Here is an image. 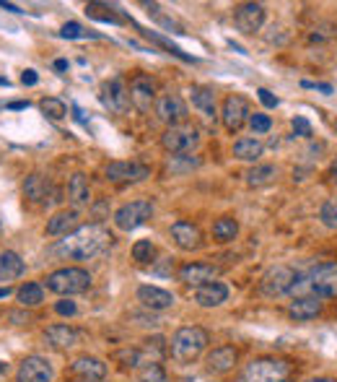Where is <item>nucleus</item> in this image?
<instances>
[{"label":"nucleus","mask_w":337,"mask_h":382,"mask_svg":"<svg viewBox=\"0 0 337 382\" xmlns=\"http://www.w3.org/2000/svg\"><path fill=\"white\" fill-rule=\"evenodd\" d=\"M112 245V234L101 223H86L50 247V255L63 260H91Z\"/></svg>","instance_id":"f257e3e1"},{"label":"nucleus","mask_w":337,"mask_h":382,"mask_svg":"<svg viewBox=\"0 0 337 382\" xmlns=\"http://www.w3.org/2000/svg\"><path fill=\"white\" fill-rule=\"evenodd\" d=\"M301 288H309L311 296H319V299L337 296V263H319L304 278L299 276V281L291 288V294L301 291Z\"/></svg>","instance_id":"f03ea898"},{"label":"nucleus","mask_w":337,"mask_h":382,"mask_svg":"<svg viewBox=\"0 0 337 382\" xmlns=\"http://www.w3.org/2000/svg\"><path fill=\"white\" fill-rule=\"evenodd\" d=\"M237 382H294V367L286 359H254Z\"/></svg>","instance_id":"7ed1b4c3"},{"label":"nucleus","mask_w":337,"mask_h":382,"mask_svg":"<svg viewBox=\"0 0 337 382\" xmlns=\"http://www.w3.org/2000/svg\"><path fill=\"white\" fill-rule=\"evenodd\" d=\"M210 338L205 328H197V325H187L174 333L172 338V356L177 361H195L205 348H208Z\"/></svg>","instance_id":"20e7f679"},{"label":"nucleus","mask_w":337,"mask_h":382,"mask_svg":"<svg viewBox=\"0 0 337 382\" xmlns=\"http://www.w3.org/2000/svg\"><path fill=\"white\" fill-rule=\"evenodd\" d=\"M44 286L50 288L52 294H60V296L83 294L91 286V273L83 271V268L68 266V268H60V271H52L44 278Z\"/></svg>","instance_id":"39448f33"},{"label":"nucleus","mask_w":337,"mask_h":382,"mask_svg":"<svg viewBox=\"0 0 337 382\" xmlns=\"http://www.w3.org/2000/svg\"><path fill=\"white\" fill-rule=\"evenodd\" d=\"M299 281V273H296L291 266H275L270 268L262 278H259V294L267 296V299H278L283 294H291V288Z\"/></svg>","instance_id":"423d86ee"},{"label":"nucleus","mask_w":337,"mask_h":382,"mask_svg":"<svg viewBox=\"0 0 337 382\" xmlns=\"http://www.w3.org/2000/svg\"><path fill=\"white\" fill-rule=\"evenodd\" d=\"M153 216V203L140 198V201H130L115 211V223L117 229L123 231H135L138 226H143L148 218Z\"/></svg>","instance_id":"0eeeda50"},{"label":"nucleus","mask_w":337,"mask_h":382,"mask_svg":"<svg viewBox=\"0 0 337 382\" xmlns=\"http://www.w3.org/2000/svg\"><path fill=\"white\" fill-rule=\"evenodd\" d=\"M200 144V133L192 125H177V128H166L161 136V146L169 154H190Z\"/></svg>","instance_id":"6e6552de"},{"label":"nucleus","mask_w":337,"mask_h":382,"mask_svg":"<svg viewBox=\"0 0 337 382\" xmlns=\"http://www.w3.org/2000/svg\"><path fill=\"white\" fill-rule=\"evenodd\" d=\"M249 101L244 99L242 94H231L223 99V107H221V120L226 125L229 133H239V130L244 128L249 123Z\"/></svg>","instance_id":"1a4fd4ad"},{"label":"nucleus","mask_w":337,"mask_h":382,"mask_svg":"<svg viewBox=\"0 0 337 382\" xmlns=\"http://www.w3.org/2000/svg\"><path fill=\"white\" fill-rule=\"evenodd\" d=\"M223 273L221 266H213V263H187L177 271V278L187 286H208L215 283V278Z\"/></svg>","instance_id":"9d476101"},{"label":"nucleus","mask_w":337,"mask_h":382,"mask_svg":"<svg viewBox=\"0 0 337 382\" xmlns=\"http://www.w3.org/2000/svg\"><path fill=\"white\" fill-rule=\"evenodd\" d=\"M130 104L143 115L156 107V81L151 76H135L130 81Z\"/></svg>","instance_id":"9b49d317"},{"label":"nucleus","mask_w":337,"mask_h":382,"mask_svg":"<svg viewBox=\"0 0 337 382\" xmlns=\"http://www.w3.org/2000/svg\"><path fill=\"white\" fill-rule=\"evenodd\" d=\"M156 117L161 123H166L169 128H177V125H185L190 112H187V104L182 96L177 94H164L156 99Z\"/></svg>","instance_id":"f8f14e48"},{"label":"nucleus","mask_w":337,"mask_h":382,"mask_svg":"<svg viewBox=\"0 0 337 382\" xmlns=\"http://www.w3.org/2000/svg\"><path fill=\"white\" fill-rule=\"evenodd\" d=\"M104 177L109 182H117V185H125V182H140L145 177H151V169L140 161H112L104 169Z\"/></svg>","instance_id":"ddd939ff"},{"label":"nucleus","mask_w":337,"mask_h":382,"mask_svg":"<svg viewBox=\"0 0 337 382\" xmlns=\"http://www.w3.org/2000/svg\"><path fill=\"white\" fill-rule=\"evenodd\" d=\"M52 377L55 369L44 356H26L16 372V382H52Z\"/></svg>","instance_id":"4468645a"},{"label":"nucleus","mask_w":337,"mask_h":382,"mask_svg":"<svg viewBox=\"0 0 337 382\" xmlns=\"http://www.w3.org/2000/svg\"><path fill=\"white\" fill-rule=\"evenodd\" d=\"M234 24H237L239 31L254 34L265 24V6H259V3H239L234 8Z\"/></svg>","instance_id":"2eb2a0df"},{"label":"nucleus","mask_w":337,"mask_h":382,"mask_svg":"<svg viewBox=\"0 0 337 382\" xmlns=\"http://www.w3.org/2000/svg\"><path fill=\"white\" fill-rule=\"evenodd\" d=\"M101 104L109 109V112H125L130 104V89L125 86V79H112L101 86Z\"/></svg>","instance_id":"dca6fc26"},{"label":"nucleus","mask_w":337,"mask_h":382,"mask_svg":"<svg viewBox=\"0 0 337 382\" xmlns=\"http://www.w3.org/2000/svg\"><path fill=\"white\" fill-rule=\"evenodd\" d=\"M172 239L174 245L185 250V253H192V250H200L205 245V239H202V231L197 223L192 221H177L172 223Z\"/></svg>","instance_id":"f3484780"},{"label":"nucleus","mask_w":337,"mask_h":382,"mask_svg":"<svg viewBox=\"0 0 337 382\" xmlns=\"http://www.w3.org/2000/svg\"><path fill=\"white\" fill-rule=\"evenodd\" d=\"M135 296H138V302L143 304L145 310H153V312L169 310V307L177 302L172 291H166V288H161V286H151V283H145V286H138Z\"/></svg>","instance_id":"a211bd4d"},{"label":"nucleus","mask_w":337,"mask_h":382,"mask_svg":"<svg viewBox=\"0 0 337 382\" xmlns=\"http://www.w3.org/2000/svg\"><path fill=\"white\" fill-rule=\"evenodd\" d=\"M73 380H107V364L96 356H78L71 364V382Z\"/></svg>","instance_id":"6ab92c4d"},{"label":"nucleus","mask_w":337,"mask_h":382,"mask_svg":"<svg viewBox=\"0 0 337 382\" xmlns=\"http://www.w3.org/2000/svg\"><path fill=\"white\" fill-rule=\"evenodd\" d=\"M44 341L50 343L52 348H60V351H65V348L76 346L81 341V331L78 328H73V325H50L47 331H44Z\"/></svg>","instance_id":"aec40b11"},{"label":"nucleus","mask_w":337,"mask_h":382,"mask_svg":"<svg viewBox=\"0 0 337 382\" xmlns=\"http://www.w3.org/2000/svg\"><path fill=\"white\" fill-rule=\"evenodd\" d=\"M237 359H239V353L234 346H215L213 351L208 353V359H205V367H208V372H213V375H223V372L234 369Z\"/></svg>","instance_id":"412c9836"},{"label":"nucleus","mask_w":337,"mask_h":382,"mask_svg":"<svg viewBox=\"0 0 337 382\" xmlns=\"http://www.w3.org/2000/svg\"><path fill=\"white\" fill-rule=\"evenodd\" d=\"M322 312V299L311 294L296 296L294 302L288 304V315L294 320H314Z\"/></svg>","instance_id":"4be33fe9"},{"label":"nucleus","mask_w":337,"mask_h":382,"mask_svg":"<svg viewBox=\"0 0 337 382\" xmlns=\"http://www.w3.org/2000/svg\"><path fill=\"white\" fill-rule=\"evenodd\" d=\"M50 193H52V185L44 174H29L26 182H24V198L29 203H34V206L50 201Z\"/></svg>","instance_id":"5701e85b"},{"label":"nucleus","mask_w":337,"mask_h":382,"mask_svg":"<svg viewBox=\"0 0 337 382\" xmlns=\"http://www.w3.org/2000/svg\"><path fill=\"white\" fill-rule=\"evenodd\" d=\"M78 229V211H58L55 216L47 221V234L50 237H68Z\"/></svg>","instance_id":"b1692460"},{"label":"nucleus","mask_w":337,"mask_h":382,"mask_svg":"<svg viewBox=\"0 0 337 382\" xmlns=\"http://www.w3.org/2000/svg\"><path fill=\"white\" fill-rule=\"evenodd\" d=\"M226 299H229V286L221 281L195 288V302L200 304V307H221Z\"/></svg>","instance_id":"393cba45"},{"label":"nucleus","mask_w":337,"mask_h":382,"mask_svg":"<svg viewBox=\"0 0 337 382\" xmlns=\"http://www.w3.org/2000/svg\"><path fill=\"white\" fill-rule=\"evenodd\" d=\"M190 99H192V107H197L208 120L218 117V107H215V94L213 89L208 86H192L190 89Z\"/></svg>","instance_id":"a878e982"},{"label":"nucleus","mask_w":337,"mask_h":382,"mask_svg":"<svg viewBox=\"0 0 337 382\" xmlns=\"http://www.w3.org/2000/svg\"><path fill=\"white\" fill-rule=\"evenodd\" d=\"M68 198H71L73 206H88L91 203V188H88V180L83 172H76L68 182Z\"/></svg>","instance_id":"bb28decb"},{"label":"nucleus","mask_w":337,"mask_h":382,"mask_svg":"<svg viewBox=\"0 0 337 382\" xmlns=\"http://www.w3.org/2000/svg\"><path fill=\"white\" fill-rule=\"evenodd\" d=\"M24 271H26V266H24V260L19 258L16 253H0V278L3 281H14V278H19V276H24Z\"/></svg>","instance_id":"cd10ccee"},{"label":"nucleus","mask_w":337,"mask_h":382,"mask_svg":"<svg viewBox=\"0 0 337 382\" xmlns=\"http://www.w3.org/2000/svg\"><path fill=\"white\" fill-rule=\"evenodd\" d=\"M262 141L259 138H239L234 144V156L242 161H257L262 156Z\"/></svg>","instance_id":"c85d7f7f"},{"label":"nucleus","mask_w":337,"mask_h":382,"mask_svg":"<svg viewBox=\"0 0 337 382\" xmlns=\"http://www.w3.org/2000/svg\"><path fill=\"white\" fill-rule=\"evenodd\" d=\"M239 234V221L234 216H221V218H215L213 223V239L215 242H234Z\"/></svg>","instance_id":"c756f323"},{"label":"nucleus","mask_w":337,"mask_h":382,"mask_svg":"<svg viewBox=\"0 0 337 382\" xmlns=\"http://www.w3.org/2000/svg\"><path fill=\"white\" fill-rule=\"evenodd\" d=\"M16 299H19L21 307H39V304L44 302V286L36 281L24 283V286L16 291Z\"/></svg>","instance_id":"7c9ffc66"},{"label":"nucleus","mask_w":337,"mask_h":382,"mask_svg":"<svg viewBox=\"0 0 337 382\" xmlns=\"http://www.w3.org/2000/svg\"><path fill=\"white\" fill-rule=\"evenodd\" d=\"M275 177H278V169L273 164H254L247 172V185L249 188H262V185H270Z\"/></svg>","instance_id":"2f4dec72"},{"label":"nucleus","mask_w":337,"mask_h":382,"mask_svg":"<svg viewBox=\"0 0 337 382\" xmlns=\"http://www.w3.org/2000/svg\"><path fill=\"white\" fill-rule=\"evenodd\" d=\"M86 14L96 21H104V24H120V16L115 14V8L104 6V3H88L86 6Z\"/></svg>","instance_id":"473e14b6"},{"label":"nucleus","mask_w":337,"mask_h":382,"mask_svg":"<svg viewBox=\"0 0 337 382\" xmlns=\"http://www.w3.org/2000/svg\"><path fill=\"white\" fill-rule=\"evenodd\" d=\"M39 109H42L50 120H63V117L68 115V104H65L63 99H58V96H47V99H42Z\"/></svg>","instance_id":"72a5a7b5"},{"label":"nucleus","mask_w":337,"mask_h":382,"mask_svg":"<svg viewBox=\"0 0 337 382\" xmlns=\"http://www.w3.org/2000/svg\"><path fill=\"white\" fill-rule=\"evenodd\" d=\"M153 255H156V245H153L151 239H138L135 245H133V260L138 263H151Z\"/></svg>","instance_id":"f704fd0d"},{"label":"nucleus","mask_w":337,"mask_h":382,"mask_svg":"<svg viewBox=\"0 0 337 382\" xmlns=\"http://www.w3.org/2000/svg\"><path fill=\"white\" fill-rule=\"evenodd\" d=\"M138 380L140 382H169L166 380V372L161 364H148V367L138 369Z\"/></svg>","instance_id":"c9c22d12"},{"label":"nucleus","mask_w":337,"mask_h":382,"mask_svg":"<svg viewBox=\"0 0 337 382\" xmlns=\"http://www.w3.org/2000/svg\"><path fill=\"white\" fill-rule=\"evenodd\" d=\"M319 218H322L324 226L337 229V198H330V201L324 203L322 211H319Z\"/></svg>","instance_id":"e433bc0d"},{"label":"nucleus","mask_w":337,"mask_h":382,"mask_svg":"<svg viewBox=\"0 0 337 382\" xmlns=\"http://www.w3.org/2000/svg\"><path fill=\"white\" fill-rule=\"evenodd\" d=\"M60 36H63V39H83V36H96V34L86 31L78 21H71V24H65L63 29H60Z\"/></svg>","instance_id":"4c0bfd02"},{"label":"nucleus","mask_w":337,"mask_h":382,"mask_svg":"<svg viewBox=\"0 0 337 382\" xmlns=\"http://www.w3.org/2000/svg\"><path fill=\"white\" fill-rule=\"evenodd\" d=\"M249 125L254 133H267V130L273 128V120L267 115H262V112H254V115L249 117Z\"/></svg>","instance_id":"58836bf2"},{"label":"nucleus","mask_w":337,"mask_h":382,"mask_svg":"<svg viewBox=\"0 0 337 382\" xmlns=\"http://www.w3.org/2000/svg\"><path fill=\"white\" fill-rule=\"evenodd\" d=\"M294 133L301 138H311V125L306 117H294Z\"/></svg>","instance_id":"ea45409f"},{"label":"nucleus","mask_w":337,"mask_h":382,"mask_svg":"<svg viewBox=\"0 0 337 382\" xmlns=\"http://www.w3.org/2000/svg\"><path fill=\"white\" fill-rule=\"evenodd\" d=\"M257 96H259V101H262V104H265L267 109H275V107H278V96H275L273 91H267V89H259Z\"/></svg>","instance_id":"a19ab883"},{"label":"nucleus","mask_w":337,"mask_h":382,"mask_svg":"<svg viewBox=\"0 0 337 382\" xmlns=\"http://www.w3.org/2000/svg\"><path fill=\"white\" fill-rule=\"evenodd\" d=\"M55 312H58V315H68V318H73V315L78 312V307H76V302H58L55 304Z\"/></svg>","instance_id":"79ce46f5"},{"label":"nucleus","mask_w":337,"mask_h":382,"mask_svg":"<svg viewBox=\"0 0 337 382\" xmlns=\"http://www.w3.org/2000/svg\"><path fill=\"white\" fill-rule=\"evenodd\" d=\"M36 81H39L36 71H24V76H21V84H24V86H34Z\"/></svg>","instance_id":"37998d69"},{"label":"nucleus","mask_w":337,"mask_h":382,"mask_svg":"<svg viewBox=\"0 0 337 382\" xmlns=\"http://www.w3.org/2000/svg\"><path fill=\"white\" fill-rule=\"evenodd\" d=\"M0 8H6V11H11V14H21L19 6H14V3H3V0H0Z\"/></svg>","instance_id":"c03bdc74"},{"label":"nucleus","mask_w":337,"mask_h":382,"mask_svg":"<svg viewBox=\"0 0 337 382\" xmlns=\"http://www.w3.org/2000/svg\"><path fill=\"white\" fill-rule=\"evenodd\" d=\"M55 71H68V60H55Z\"/></svg>","instance_id":"a18cd8bd"},{"label":"nucleus","mask_w":337,"mask_h":382,"mask_svg":"<svg viewBox=\"0 0 337 382\" xmlns=\"http://www.w3.org/2000/svg\"><path fill=\"white\" fill-rule=\"evenodd\" d=\"M330 180H332V182H335V185H337V159L332 161V166H330Z\"/></svg>","instance_id":"49530a36"},{"label":"nucleus","mask_w":337,"mask_h":382,"mask_svg":"<svg viewBox=\"0 0 337 382\" xmlns=\"http://www.w3.org/2000/svg\"><path fill=\"white\" fill-rule=\"evenodd\" d=\"M11 109H26L29 107V101H14V104H8Z\"/></svg>","instance_id":"de8ad7c7"},{"label":"nucleus","mask_w":337,"mask_h":382,"mask_svg":"<svg viewBox=\"0 0 337 382\" xmlns=\"http://www.w3.org/2000/svg\"><path fill=\"white\" fill-rule=\"evenodd\" d=\"M306 382H337V380H332V377H309Z\"/></svg>","instance_id":"09e8293b"},{"label":"nucleus","mask_w":337,"mask_h":382,"mask_svg":"<svg viewBox=\"0 0 337 382\" xmlns=\"http://www.w3.org/2000/svg\"><path fill=\"white\" fill-rule=\"evenodd\" d=\"M8 294H11V288H0V299H6Z\"/></svg>","instance_id":"8fccbe9b"},{"label":"nucleus","mask_w":337,"mask_h":382,"mask_svg":"<svg viewBox=\"0 0 337 382\" xmlns=\"http://www.w3.org/2000/svg\"><path fill=\"white\" fill-rule=\"evenodd\" d=\"M73 382H104V380H73Z\"/></svg>","instance_id":"3c124183"},{"label":"nucleus","mask_w":337,"mask_h":382,"mask_svg":"<svg viewBox=\"0 0 337 382\" xmlns=\"http://www.w3.org/2000/svg\"><path fill=\"white\" fill-rule=\"evenodd\" d=\"M3 369H6V367H3V364H0V372H3Z\"/></svg>","instance_id":"603ef678"},{"label":"nucleus","mask_w":337,"mask_h":382,"mask_svg":"<svg viewBox=\"0 0 337 382\" xmlns=\"http://www.w3.org/2000/svg\"><path fill=\"white\" fill-rule=\"evenodd\" d=\"M335 133H337V123H335Z\"/></svg>","instance_id":"864d4df0"}]
</instances>
